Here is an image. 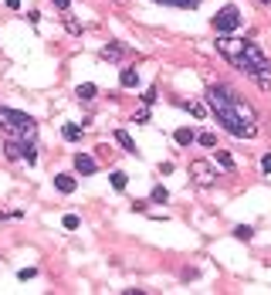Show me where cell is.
Wrapping results in <instances>:
<instances>
[{
  "mask_svg": "<svg viewBox=\"0 0 271 295\" xmlns=\"http://www.w3.org/2000/svg\"><path fill=\"white\" fill-rule=\"evenodd\" d=\"M98 55H102V58H105V61H119V58H122V55H126V48H122L119 41H112V44H105V48H102V51H98Z\"/></svg>",
  "mask_w": 271,
  "mask_h": 295,
  "instance_id": "obj_8",
  "label": "cell"
},
{
  "mask_svg": "<svg viewBox=\"0 0 271 295\" xmlns=\"http://www.w3.org/2000/svg\"><path fill=\"white\" fill-rule=\"evenodd\" d=\"M119 85H122V88H136V85H139V71H136V68H122Z\"/></svg>",
  "mask_w": 271,
  "mask_h": 295,
  "instance_id": "obj_9",
  "label": "cell"
},
{
  "mask_svg": "<svg viewBox=\"0 0 271 295\" xmlns=\"http://www.w3.org/2000/svg\"><path fill=\"white\" fill-rule=\"evenodd\" d=\"M115 4H129V0H115Z\"/></svg>",
  "mask_w": 271,
  "mask_h": 295,
  "instance_id": "obj_30",
  "label": "cell"
},
{
  "mask_svg": "<svg viewBox=\"0 0 271 295\" xmlns=\"http://www.w3.org/2000/svg\"><path fill=\"white\" fill-rule=\"evenodd\" d=\"M17 278H20V282H31V278H38V268H20Z\"/></svg>",
  "mask_w": 271,
  "mask_h": 295,
  "instance_id": "obj_22",
  "label": "cell"
},
{
  "mask_svg": "<svg viewBox=\"0 0 271 295\" xmlns=\"http://www.w3.org/2000/svg\"><path fill=\"white\" fill-rule=\"evenodd\" d=\"M75 177H71V173H58L55 177V190H61V193H75Z\"/></svg>",
  "mask_w": 271,
  "mask_h": 295,
  "instance_id": "obj_7",
  "label": "cell"
},
{
  "mask_svg": "<svg viewBox=\"0 0 271 295\" xmlns=\"http://www.w3.org/2000/svg\"><path fill=\"white\" fill-rule=\"evenodd\" d=\"M78 224H82L78 214H65V217H61V228H65V231H78Z\"/></svg>",
  "mask_w": 271,
  "mask_h": 295,
  "instance_id": "obj_20",
  "label": "cell"
},
{
  "mask_svg": "<svg viewBox=\"0 0 271 295\" xmlns=\"http://www.w3.org/2000/svg\"><path fill=\"white\" fill-rule=\"evenodd\" d=\"M261 173H271V153H264V156H261Z\"/></svg>",
  "mask_w": 271,
  "mask_h": 295,
  "instance_id": "obj_25",
  "label": "cell"
},
{
  "mask_svg": "<svg viewBox=\"0 0 271 295\" xmlns=\"http://www.w3.org/2000/svg\"><path fill=\"white\" fill-rule=\"evenodd\" d=\"M217 51H220L234 68H241L248 78H254L258 88H264V92L271 88V58L261 51V44L231 38V34H217Z\"/></svg>",
  "mask_w": 271,
  "mask_h": 295,
  "instance_id": "obj_2",
  "label": "cell"
},
{
  "mask_svg": "<svg viewBox=\"0 0 271 295\" xmlns=\"http://www.w3.org/2000/svg\"><path fill=\"white\" fill-rule=\"evenodd\" d=\"M150 200H153V204H166V200H169V190H166V187H153Z\"/></svg>",
  "mask_w": 271,
  "mask_h": 295,
  "instance_id": "obj_17",
  "label": "cell"
},
{
  "mask_svg": "<svg viewBox=\"0 0 271 295\" xmlns=\"http://www.w3.org/2000/svg\"><path fill=\"white\" fill-rule=\"evenodd\" d=\"M254 4H261V7H268V4H271V0H254Z\"/></svg>",
  "mask_w": 271,
  "mask_h": 295,
  "instance_id": "obj_29",
  "label": "cell"
},
{
  "mask_svg": "<svg viewBox=\"0 0 271 295\" xmlns=\"http://www.w3.org/2000/svg\"><path fill=\"white\" fill-rule=\"evenodd\" d=\"M241 20H244L241 10L234 7V4H224V7L214 14V31H217V34H231V31L241 28Z\"/></svg>",
  "mask_w": 271,
  "mask_h": 295,
  "instance_id": "obj_4",
  "label": "cell"
},
{
  "mask_svg": "<svg viewBox=\"0 0 271 295\" xmlns=\"http://www.w3.org/2000/svg\"><path fill=\"white\" fill-rule=\"evenodd\" d=\"M136 122H150V105L142 102V109H136Z\"/></svg>",
  "mask_w": 271,
  "mask_h": 295,
  "instance_id": "obj_24",
  "label": "cell"
},
{
  "mask_svg": "<svg viewBox=\"0 0 271 295\" xmlns=\"http://www.w3.org/2000/svg\"><path fill=\"white\" fill-rule=\"evenodd\" d=\"M196 143L204 146V150H214V146H217V136H214V133H200V136H196Z\"/></svg>",
  "mask_w": 271,
  "mask_h": 295,
  "instance_id": "obj_18",
  "label": "cell"
},
{
  "mask_svg": "<svg viewBox=\"0 0 271 295\" xmlns=\"http://www.w3.org/2000/svg\"><path fill=\"white\" fill-rule=\"evenodd\" d=\"M207 105L214 112L217 126H224L234 139H254L258 136V112L251 102H244L231 85H210L207 88Z\"/></svg>",
  "mask_w": 271,
  "mask_h": 295,
  "instance_id": "obj_1",
  "label": "cell"
},
{
  "mask_svg": "<svg viewBox=\"0 0 271 295\" xmlns=\"http://www.w3.org/2000/svg\"><path fill=\"white\" fill-rule=\"evenodd\" d=\"M142 102H146V105H153V102H156V88H150V92L142 95Z\"/></svg>",
  "mask_w": 271,
  "mask_h": 295,
  "instance_id": "obj_26",
  "label": "cell"
},
{
  "mask_svg": "<svg viewBox=\"0 0 271 295\" xmlns=\"http://www.w3.org/2000/svg\"><path fill=\"white\" fill-rule=\"evenodd\" d=\"M75 170L82 173V177H92V173L98 170V163H95V156H88V153H75Z\"/></svg>",
  "mask_w": 271,
  "mask_h": 295,
  "instance_id": "obj_6",
  "label": "cell"
},
{
  "mask_svg": "<svg viewBox=\"0 0 271 295\" xmlns=\"http://www.w3.org/2000/svg\"><path fill=\"white\" fill-rule=\"evenodd\" d=\"M7 4V10H20V0H4Z\"/></svg>",
  "mask_w": 271,
  "mask_h": 295,
  "instance_id": "obj_28",
  "label": "cell"
},
{
  "mask_svg": "<svg viewBox=\"0 0 271 295\" xmlns=\"http://www.w3.org/2000/svg\"><path fill=\"white\" fill-rule=\"evenodd\" d=\"M115 143H119L126 153H132V156H136V143H132V136L126 133V129H115Z\"/></svg>",
  "mask_w": 271,
  "mask_h": 295,
  "instance_id": "obj_11",
  "label": "cell"
},
{
  "mask_svg": "<svg viewBox=\"0 0 271 295\" xmlns=\"http://www.w3.org/2000/svg\"><path fill=\"white\" fill-rule=\"evenodd\" d=\"M65 28H68V34H82V24L75 17H65Z\"/></svg>",
  "mask_w": 271,
  "mask_h": 295,
  "instance_id": "obj_23",
  "label": "cell"
},
{
  "mask_svg": "<svg viewBox=\"0 0 271 295\" xmlns=\"http://www.w3.org/2000/svg\"><path fill=\"white\" fill-rule=\"evenodd\" d=\"M190 177H193L196 187H214V183L220 180L217 166H214V163H207V160H193V163H190Z\"/></svg>",
  "mask_w": 271,
  "mask_h": 295,
  "instance_id": "obj_5",
  "label": "cell"
},
{
  "mask_svg": "<svg viewBox=\"0 0 271 295\" xmlns=\"http://www.w3.org/2000/svg\"><path fill=\"white\" fill-rule=\"evenodd\" d=\"M214 160L220 163V170H227V173H234V170H237V163H234V156H231L227 150H217V156H214Z\"/></svg>",
  "mask_w": 271,
  "mask_h": 295,
  "instance_id": "obj_12",
  "label": "cell"
},
{
  "mask_svg": "<svg viewBox=\"0 0 271 295\" xmlns=\"http://www.w3.org/2000/svg\"><path fill=\"white\" fill-rule=\"evenodd\" d=\"M51 4H55L58 10H68V7H71V0H51Z\"/></svg>",
  "mask_w": 271,
  "mask_h": 295,
  "instance_id": "obj_27",
  "label": "cell"
},
{
  "mask_svg": "<svg viewBox=\"0 0 271 295\" xmlns=\"http://www.w3.org/2000/svg\"><path fill=\"white\" fill-rule=\"evenodd\" d=\"M0 133H4V139H14V143H34L38 139V122L28 112L0 105Z\"/></svg>",
  "mask_w": 271,
  "mask_h": 295,
  "instance_id": "obj_3",
  "label": "cell"
},
{
  "mask_svg": "<svg viewBox=\"0 0 271 295\" xmlns=\"http://www.w3.org/2000/svg\"><path fill=\"white\" fill-rule=\"evenodd\" d=\"M109 180H112V187H115V190H126V183H129V177H126L122 170H115L112 177H109Z\"/></svg>",
  "mask_w": 271,
  "mask_h": 295,
  "instance_id": "obj_19",
  "label": "cell"
},
{
  "mask_svg": "<svg viewBox=\"0 0 271 295\" xmlns=\"http://www.w3.org/2000/svg\"><path fill=\"white\" fill-rule=\"evenodd\" d=\"M234 238H237V241H251L254 228H251V224H237V228H234Z\"/></svg>",
  "mask_w": 271,
  "mask_h": 295,
  "instance_id": "obj_16",
  "label": "cell"
},
{
  "mask_svg": "<svg viewBox=\"0 0 271 295\" xmlns=\"http://www.w3.org/2000/svg\"><path fill=\"white\" fill-rule=\"evenodd\" d=\"M75 95H78V102H92V99L98 95V85L85 82V85H78V88H75Z\"/></svg>",
  "mask_w": 271,
  "mask_h": 295,
  "instance_id": "obj_10",
  "label": "cell"
},
{
  "mask_svg": "<svg viewBox=\"0 0 271 295\" xmlns=\"http://www.w3.org/2000/svg\"><path fill=\"white\" fill-rule=\"evenodd\" d=\"M61 136H65L68 143H78V139H82V126H78V122H65Z\"/></svg>",
  "mask_w": 271,
  "mask_h": 295,
  "instance_id": "obj_15",
  "label": "cell"
},
{
  "mask_svg": "<svg viewBox=\"0 0 271 295\" xmlns=\"http://www.w3.org/2000/svg\"><path fill=\"white\" fill-rule=\"evenodd\" d=\"M173 139H177V146H190V143H196V133L183 126V129H177V133H173Z\"/></svg>",
  "mask_w": 271,
  "mask_h": 295,
  "instance_id": "obj_14",
  "label": "cell"
},
{
  "mask_svg": "<svg viewBox=\"0 0 271 295\" xmlns=\"http://www.w3.org/2000/svg\"><path fill=\"white\" fill-rule=\"evenodd\" d=\"M180 105H183V109H187L193 119H204V115L210 112V105H204V102H180Z\"/></svg>",
  "mask_w": 271,
  "mask_h": 295,
  "instance_id": "obj_13",
  "label": "cell"
},
{
  "mask_svg": "<svg viewBox=\"0 0 271 295\" xmlns=\"http://www.w3.org/2000/svg\"><path fill=\"white\" fill-rule=\"evenodd\" d=\"M159 4H169V7H200L204 0H159Z\"/></svg>",
  "mask_w": 271,
  "mask_h": 295,
  "instance_id": "obj_21",
  "label": "cell"
}]
</instances>
